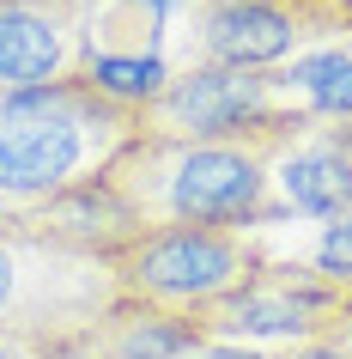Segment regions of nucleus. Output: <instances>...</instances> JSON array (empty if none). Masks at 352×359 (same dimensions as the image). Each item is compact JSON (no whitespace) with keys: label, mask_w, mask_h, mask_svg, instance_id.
<instances>
[{"label":"nucleus","mask_w":352,"mask_h":359,"mask_svg":"<svg viewBox=\"0 0 352 359\" xmlns=\"http://www.w3.org/2000/svg\"><path fill=\"white\" fill-rule=\"evenodd\" d=\"M310 116L279 122L267 134H243V140H164V134H140L110 158L104 183L134 226H225L249 231L267 226V189H274V158L304 134Z\"/></svg>","instance_id":"nucleus-1"},{"label":"nucleus","mask_w":352,"mask_h":359,"mask_svg":"<svg viewBox=\"0 0 352 359\" xmlns=\"http://www.w3.org/2000/svg\"><path fill=\"white\" fill-rule=\"evenodd\" d=\"M140 140V110L115 104L85 79L0 97V238L37 208L110 170V158Z\"/></svg>","instance_id":"nucleus-2"},{"label":"nucleus","mask_w":352,"mask_h":359,"mask_svg":"<svg viewBox=\"0 0 352 359\" xmlns=\"http://www.w3.org/2000/svg\"><path fill=\"white\" fill-rule=\"evenodd\" d=\"M261 262H267V250L255 244V231L152 226L110 256V274L128 304H146V311H164V317H183L201 329L206 311L225 304L243 280H255Z\"/></svg>","instance_id":"nucleus-3"},{"label":"nucleus","mask_w":352,"mask_h":359,"mask_svg":"<svg viewBox=\"0 0 352 359\" xmlns=\"http://www.w3.org/2000/svg\"><path fill=\"white\" fill-rule=\"evenodd\" d=\"M328 43H352V0H183L188 67L274 74Z\"/></svg>","instance_id":"nucleus-4"},{"label":"nucleus","mask_w":352,"mask_h":359,"mask_svg":"<svg viewBox=\"0 0 352 359\" xmlns=\"http://www.w3.org/2000/svg\"><path fill=\"white\" fill-rule=\"evenodd\" d=\"M115 299L122 292L110 262L43 244V238H19V231L0 238V335L6 341L49 353L79 329H92Z\"/></svg>","instance_id":"nucleus-5"},{"label":"nucleus","mask_w":352,"mask_h":359,"mask_svg":"<svg viewBox=\"0 0 352 359\" xmlns=\"http://www.w3.org/2000/svg\"><path fill=\"white\" fill-rule=\"evenodd\" d=\"M346 292L322 280L310 262H267L255 268V280H243L225 304H213L201 317L206 341H237V347H267V353H292L304 341H322L340 317Z\"/></svg>","instance_id":"nucleus-6"},{"label":"nucleus","mask_w":352,"mask_h":359,"mask_svg":"<svg viewBox=\"0 0 352 359\" xmlns=\"http://www.w3.org/2000/svg\"><path fill=\"white\" fill-rule=\"evenodd\" d=\"M279 122H297L279 92V74L249 67H183L152 104H140V134L164 140H243Z\"/></svg>","instance_id":"nucleus-7"},{"label":"nucleus","mask_w":352,"mask_h":359,"mask_svg":"<svg viewBox=\"0 0 352 359\" xmlns=\"http://www.w3.org/2000/svg\"><path fill=\"white\" fill-rule=\"evenodd\" d=\"M85 0H0V97L79 79Z\"/></svg>","instance_id":"nucleus-8"},{"label":"nucleus","mask_w":352,"mask_h":359,"mask_svg":"<svg viewBox=\"0 0 352 359\" xmlns=\"http://www.w3.org/2000/svg\"><path fill=\"white\" fill-rule=\"evenodd\" d=\"M292 213L310 226H328L352 213V128L346 122H304L292 147L274 158V189H267V219Z\"/></svg>","instance_id":"nucleus-9"},{"label":"nucleus","mask_w":352,"mask_h":359,"mask_svg":"<svg viewBox=\"0 0 352 359\" xmlns=\"http://www.w3.org/2000/svg\"><path fill=\"white\" fill-rule=\"evenodd\" d=\"M195 347H201V329L195 323L115 299L92 329H79L73 341L49 347L43 359H188Z\"/></svg>","instance_id":"nucleus-10"},{"label":"nucleus","mask_w":352,"mask_h":359,"mask_svg":"<svg viewBox=\"0 0 352 359\" xmlns=\"http://www.w3.org/2000/svg\"><path fill=\"white\" fill-rule=\"evenodd\" d=\"M279 74V92L310 122H346L352 128V43H328L316 55H297Z\"/></svg>","instance_id":"nucleus-11"},{"label":"nucleus","mask_w":352,"mask_h":359,"mask_svg":"<svg viewBox=\"0 0 352 359\" xmlns=\"http://www.w3.org/2000/svg\"><path fill=\"white\" fill-rule=\"evenodd\" d=\"M310 268L322 280H334L340 292H352V213L316 226V250H310Z\"/></svg>","instance_id":"nucleus-12"},{"label":"nucleus","mask_w":352,"mask_h":359,"mask_svg":"<svg viewBox=\"0 0 352 359\" xmlns=\"http://www.w3.org/2000/svg\"><path fill=\"white\" fill-rule=\"evenodd\" d=\"M188 359H286V353H267V347H237V341H206L201 335V347Z\"/></svg>","instance_id":"nucleus-13"},{"label":"nucleus","mask_w":352,"mask_h":359,"mask_svg":"<svg viewBox=\"0 0 352 359\" xmlns=\"http://www.w3.org/2000/svg\"><path fill=\"white\" fill-rule=\"evenodd\" d=\"M286 359H352V353L340 347V341H328V335H322V341H304V347H292Z\"/></svg>","instance_id":"nucleus-14"},{"label":"nucleus","mask_w":352,"mask_h":359,"mask_svg":"<svg viewBox=\"0 0 352 359\" xmlns=\"http://www.w3.org/2000/svg\"><path fill=\"white\" fill-rule=\"evenodd\" d=\"M328 341H340V347H346V353H352V292H346V304H340V317H334Z\"/></svg>","instance_id":"nucleus-15"},{"label":"nucleus","mask_w":352,"mask_h":359,"mask_svg":"<svg viewBox=\"0 0 352 359\" xmlns=\"http://www.w3.org/2000/svg\"><path fill=\"white\" fill-rule=\"evenodd\" d=\"M0 359H43V353H37V347H19V341L0 335Z\"/></svg>","instance_id":"nucleus-16"}]
</instances>
